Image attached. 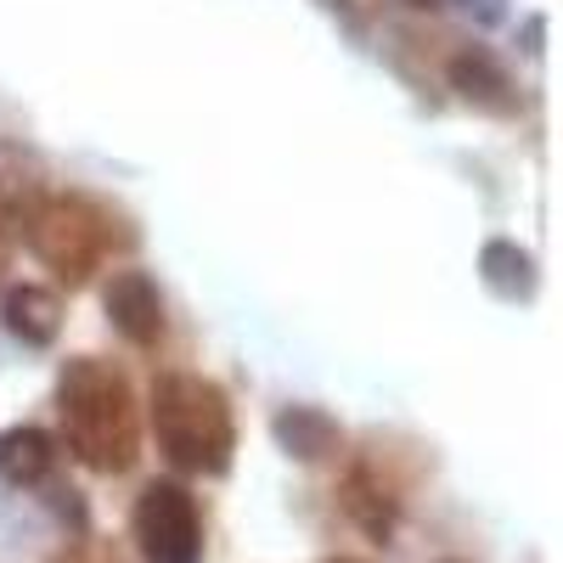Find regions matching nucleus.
<instances>
[{
  "instance_id": "obj_2",
  "label": "nucleus",
  "mask_w": 563,
  "mask_h": 563,
  "mask_svg": "<svg viewBox=\"0 0 563 563\" xmlns=\"http://www.w3.org/2000/svg\"><path fill=\"white\" fill-rule=\"evenodd\" d=\"M153 434L180 474H225L238 451V417L214 378L164 372L153 384Z\"/></svg>"
},
{
  "instance_id": "obj_10",
  "label": "nucleus",
  "mask_w": 563,
  "mask_h": 563,
  "mask_svg": "<svg viewBox=\"0 0 563 563\" xmlns=\"http://www.w3.org/2000/svg\"><path fill=\"white\" fill-rule=\"evenodd\" d=\"M276 440L288 445V456H299V462H321V456H333L344 445L339 422L327 417L321 406H288L276 417Z\"/></svg>"
},
{
  "instance_id": "obj_8",
  "label": "nucleus",
  "mask_w": 563,
  "mask_h": 563,
  "mask_svg": "<svg viewBox=\"0 0 563 563\" xmlns=\"http://www.w3.org/2000/svg\"><path fill=\"white\" fill-rule=\"evenodd\" d=\"M445 79H451V90H462V97L479 102V108H512V79L485 45H462L445 63Z\"/></svg>"
},
{
  "instance_id": "obj_1",
  "label": "nucleus",
  "mask_w": 563,
  "mask_h": 563,
  "mask_svg": "<svg viewBox=\"0 0 563 563\" xmlns=\"http://www.w3.org/2000/svg\"><path fill=\"white\" fill-rule=\"evenodd\" d=\"M57 417L68 451L97 474H130L141 456V406L130 378L102 355H74L57 384Z\"/></svg>"
},
{
  "instance_id": "obj_5",
  "label": "nucleus",
  "mask_w": 563,
  "mask_h": 563,
  "mask_svg": "<svg viewBox=\"0 0 563 563\" xmlns=\"http://www.w3.org/2000/svg\"><path fill=\"white\" fill-rule=\"evenodd\" d=\"M102 305H108L113 333H124L135 350H153L164 339V294L147 271H113Z\"/></svg>"
},
{
  "instance_id": "obj_9",
  "label": "nucleus",
  "mask_w": 563,
  "mask_h": 563,
  "mask_svg": "<svg viewBox=\"0 0 563 563\" xmlns=\"http://www.w3.org/2000/svg\"><path fill=\"white\" fill-rule=\"evenodd\" d=\"M7 333L23 339L29 350H45L57 333H63V305L52 288H34V282H23V288L7 294Z\"/></svg>"
},
{
  "instance_id": "obj_7",
  "label": "nucleus",
  "mask_w": 563,
  "mask_h": 563,
  "mask_svg": "<svg viewBox=\"0 0 563 563\" xmlns=\"http://www.w3.org/2000/svg\"><path fill=\"white\" fill-rule=\"evenodd\" d=\"M52 198L45 192V169L34 153L0 141V225L7 231H29V220L40 214V203Z\"/></svg>"
},
{
  "instance_id": "obj_3",
  "label": "nucleus",
  "mask_w": 563,
  "mask_h": 563,
  "mask_svg": "<svg viewBox=\"0 0 563 563\" xmlns=\"http://www.w3.org/2000/svg\"><path fill=\"white\" fill-rule=\"evenodd\" d=\"M29 249L52 265L68 288H79V282H90V271H97L113 249V214L102 203H90L79 192H52L40 203V214L29 220Z\"/></svg>"
},
{
  "instance_id": "obj_12",
  "label": "nucleus",
  "mask_w": 563,
  "mask_h": 563,
  "mask_svg": "<svg viewBox=\"0 0 563 563\" xmlns=\"http://www.w3.org/2000/svg\"><path fill=\"white\" fill-rule=\"evenodd\" d=\"M485 282L496 294H507V299H530V288H536V260L525 254V249H512V243H485Z\"/></svg>"
},
{
  "instance_id": "obj_11",
  "label": "nucleus",
  "mask_w": 563,
  "mask_h": 563,
  "mask_svg": "<svg viewBox=\"0 0 563 563\" xmlns=\"http://www.w3.org/2000/svg\"><path fill=\"white\" fill-rule=\"evenodd\" d=\"M52 462H57V445L45 429H0V479H12V485H40L45 474H52Z\"/></svg>"
},
{
  "instance_id": "obj_4",
  "label": "nucleus",
  "mask_w": 563,
  "mask_h": 563,
  "mask_svg": "<svg viewBox=\"0 0 563 563\" xmlns=\"http://www.w3.org/2000/svg\"><path fill=\"white\" fill-rule=\"evenodd\" d=\"M130 536L141 563H203V512L198 496L175 485V479H153L135 496L130 512Z\"/></svg>"
},
{
  "instance_id": "obj_6",
  "label": "nucleus",
  "mask_w": 563,
  "mask_h": 563,
  "mask_svg": "<svg viewBox=\"0 0 563 563\" xmlns=\"http://www.w3.org/2000/svg\"><path fill=\"white\" fill-rule=\"evenodd\" d=\"M339 507L350 512V525H361L372 541H389L395 519H400V485L384 474L378 462H355L344 485H339Z\"/></svg>"
},
{
  "instance_id": "obj_13",
  "label": "nucleus",
  "mask_w": 563,
  "mask_h": 563,
  "mask_svg": "<svg viewBox=\"0 0 563 563\" xmlns=\"http://www.w3.org/2000/svg\"><path fill=\"white\" fill-rule=\"evenodd\" d=\"M333 563H355V558H333Z\"/></svg>"
}]
</instances>
